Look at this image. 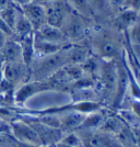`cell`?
I'll list each match as a JSON object with an SVG mask.
<instances>
[{"instance_id":"12","label":"cell","mask_w":140,"mask_h":147,"mask_svg":"<svg viewBox=\"0 0 140 147\" xmlns=\"http://www.w3.org/2000/svg\"><path fill=\"white\" fill-rule=\"evenodd\" d=\"M66 46L67 45H60V44H56L53 42H49V41H46V40L41 38L34 34V49H35V54L38 55V57H44V56L55 54Z\"/></svg>"},{"instance_id":"20","label":"cell","mask_w":140,"mask_h":147,"mask_svg":"<svg viewBox=\"0 0 140 147\" xmlns=\"http://www.w3.org/2000/svg\"><path fill=\"white\" fill-rule=\"evenodd\" d=\"M13 31H15L17 34L21 36V38L26 36V35H29L31 33H34V30H33L32 25L29 22V20L25 18V16L22 12L21 8H19L17 19H15L14 26H13Z\"/></svg>"},{"instance_id":"11","label":"cell","mask_w":140,"mask_h":147,"mask_svg":"<svg viewBox=\"0 0 140 147\" xmlns=\"http://www.w3.org/2000/svg\"><path fill=\"white\" fill-rule=\"evenodd\" d=\"M13 132H14L15 136L22 141V143H29V144H33V145L42 146V143L40 141L36 132L29 124L15 123L13 125Z\"/></svg>"},{"instance_id":"1","label":"cell","mask_w":140,"mask_h":147,"mask_svg":"<svg viewBox=\"0 0 140 147\" xmlns=\"http://www.w3.org/2000/svg\"><path fill=\"white\" fill-rule=\"evenodd\" d=\"M95 56L103 61H117L124 52V33L116 29H98L91 37Z\"/></svg>"},{"instance_id":"18","label":"cell","mask_w":140,"mask_h":147,"mask_svg":"<svg viewBox=\"0 0 140 147\" xmlns=\"http://www.w3.org/2000/svg\"><path fill=\"white\" fill-rule=\"evenodd\" d=\"M25 65L22 61L17 63H7L6 66L3 67V77L5 79L12 85L13 82H17L22 78L23 76V67Z\"/></svg>"},{"instance_id":"19","label":"cell","mask_w":140,"mask_h":147,"mask_svg":"<svg viewBox=\"0 0 140 147\" xmlns=\"http://www.w3.org/2000/svg\"><path fill=\"white\" fill-rule=\"evenodd\" d=\"M22 49V61L25 66H30L34 59L35 49H34V33H31L26 36L22 37L21 42Z\"/></svg>"},{"instance_id":"6","label":"cell","mask_w":140,"mask_h":147,"mask_svg":"<svg viewBox=\"0 0 140 147\" xmlns=\"http://www.w3.org/2000/svg\"><path fill=\"white\" fill-rule=\"evenodd\" d=\"M21 10L25 18L29 20L34 32L40 30L43 25L46 23V14H45V8L42 3L32 1L30 3L21 7Z\"/></svg>"},{"instance_id":"25","label":"cell","mask_w":140,"mask_h":147,"mask_svg":"<svg viewBox=\"0 0 140 147\" xmlns=\"http://www.w3.org/2000/svg\"><path fill=\"white\" fill-rule=\"evenodd\" d=\"M9 3V0H0V10L3 9Z\"/></svg>"},{"instance_id":"7","label":"cell","mask_w":140,"mask_h":147,"mask_svg":"<svg viewBox=\"0 0 140 147\" xmlns=\"http://www.w3.org/2000/svg\"><path fill=\"white\" fill-rule=\"evenodd\" d=\"M140 19V14L137 10L133 8L126 7L119 12L114 14V26L116 30L121 31L123 33H127L129 29Z\"/></svg>"},{"instance_id":"9","label":"cell","mask_w":140,"mask_h":147,"mask_svg":"<svg viewBox=\"0 0 140 147\" xmlns=\"http://www.w3.org/2000/svg\"><path fill=\"white\" fill-rule=\"evenodd\" d=\"M34 34L41 38H44L46 41H49V42H53L56 44H60V45L71 44L61 29L49 25L47 23H45L40 30L34 32Z\"/></svg>"},{"instance_id":"13","label":"cell","mask_w":140,"mask_h":147,"mask_svg":"<svg viewBox=\"0 0 140 147\" xmlns=\"http://www.w3.org/2000/svg\"><path fill=\"white\" fill-rule=\"evenodd\" d=\"M90 49L81 44H70L68 49L67 63L66 65H77L82 64L83 61L90 57Z\"/></svg>"},{"instance_id":"22","label":"cell","mask_w":140,"mask_h":147,"mask_svg":"<svg viewBox=\"0 0 140 147\" xmlns=\"http://www.w3.org/2000/svg\"><path fill=\"white\" fill-rule=\"evenodd\" d=\"M131 133H133L135 143H136L137 147H140V125L139 126L131 127Z\"/></svg>"},{"instance_id":"26","label":"cell","mask_w":140,"mask_h":147,"mask_svg":"<svg viewBox=\"0 0 140 147\" xmlns=\"http://www.w3.org/2000/svg\"><path fill=\"white\" fill-rule=\"evenodd\" d=\"M5 79V77H3V71H2V69L0 68V85H1V82L3 81Z\"/></svg>"},{"instance_id":"24","label":"cell","mask_w":140,"mask_h":147,"mask_svg":"<svg viewBox=\"0 0 140 147\" xmlns=\"http://www.w3.org/2000/svg\"><path fill=\"white\" fill-rule=\"evenodd\" d=\"M18 147H41L38 145H33V144H29V143H20Z\"/></svg>"},{"instance_id":"16","label":"cell","mask_w":140,"mask_h":147,"mask_svg":"<svg viewBox=\"0 0 140 147\" xmlns=\"http://www.w3.org/2000/svg\"><path fill=\"white\" fill-rule=\"evenodd\" d=\"M126 127V124L123 121L121 117H116V115H106L104 119L103 123L101 125V127L98 131L104 132L106 134L116 135L118 134L123 129Z\"/></svg>"},{"instance_id":"10","label":"cell","mask_w":140,"mask_h":147,"mask_svg":"<svg viewBox=\"0 0 140 147\" xmlns=\"http://www.w3.org/2000/svg\"><path fill=\"white\" fill-rule=\"evenodd\" d=\"M85 117L84 113L78 111H67L61 113L60 117V129L62 133H70L76 132L79 129L81 123L83 122Z\"/></svg>"},{"instance_id":"14","label":"cell","mask_w":140,"mask_h":147,"mask_svg":"<svg viewBox=\"0 0 140 147\" xmlns=\"http://www.w3.org/2000/svg\"><path fill=\"white\" fill-rule=\"evenodd\" d=\"M105 117L106 114L103 112V109L88 113L85 114L83 122L81 123V125L77 131H98Z\"/></svg>"},{"instance_id":"8","label":"cell","mask_w":140,"mask_h":147,"mask_svg":"<svg viewBox=\"0 0 140 147\" xmlns=\"http://www.w3.org/2000/svg\"><path fill=\"white\" fill-rule=\"evenodd\" d=\"M52 86L48 81H44V80H36V81H32L29 84H25L24 86H22L19 91L17 92L15 100L17 102L23 103L31 97H33L34 94H36L38 92L50 90Z\"/></svg>"},{"instance_id":"17","label":"cell","mask_w":140,"mask_h":147,"mask_svg":"<svg viewBox=\"0 0 140 147\" xmlns=\"http://www.w3.org/2000/svg\"><path fill=\"white\" fill-rule=\"evenodd\" d=\"M88 5L94 19H105L113 14L109 0H88Z\"/></svg>"},{"instance_id":"28","label":"cell","mask_w":140,"mask_h":147,"mask_svg":"<svg viewBox=\"0 0 140 147\" xmlns=\"http://www.w3.org/2000/svg\"><path fill=\"white\" fill-rule=\"evenodd\" d=\"M126 6H127V0H126Z\"/></svg>"},{"instance_id":"27","label":"cell","mask_w":140,"mask_h":147,"mask_svg":"<svg viewBox=\"0 0 140 147\" xmlns=\"http://www.w3.org/2000/svg\"><path fill=\"white\" fill-rule=\"evenodd\" d=\"M5 61H5V57H3V55H2V53L0 52V66H1V65H2Z\"/></svg>"},{"instance_id":"2","label":"cell","mask_w":140,"mask_h":147,"mask_svg":"<svg viewBox=\"0 0 140 147\" xmlns=\"http://www.w3.org/2000/svg\"><path fill=\"white\" fill-rule=\"evenodd\" d=\"M69 46L70 44L55 54L40 57V61L34 67V75L37 79L43 80L49 78L66 65Z\"/></svg>"},{"instance_id":"5","label":"cell","mask_w":140,"mask_h":147,"mask_svg":"<svg viewBox=\"0 0 140 147\" xmlns=\"http://www.w3.org/2000/svg\"><path fill=\"white\" fill-rule=\"evenodd\" d=\"M86 20L83 16H81L80 13L73 10L70 13V16L68 17L66 22L64 23L61 30L65 33V35L67 36L69 42L71 43V41L74 42H80L83 40V37L88 34V24H86Z\"/></svg>"},{"instance_id":"3","label":"cell","mask_w":140,"mask_h":147,"mask_svg":"<svg viewBox=\"0 0 140 147\" xmlns=\"http://www.w3.org/2000/svg\"><path fill=\"white\" fill-rule=\"evenodd\" d=\"M117 85V63L116 61H104L98 70V86L103 98L113 101Z\"/></svg>"},{"instance_id":"15","label":"cell","mask_w":140,"mask_h":147,"mask_svg":"<svg viewBox=\"0 0 140 147\" xmlns=\"http://www.w3.org/2000/svg\"><path fill=\"white\" fill-rule=\"evenodd\" d=\"M1 49H2L1 53H2V55L5 57V61H8V63L22 61L21 44L18 43L17 41H6Z\"/></svg>"},{"instance_id":"4","label":"cell","mask_w":140,"mask_h":147,"mask_svg":"<svg viewBox=\"0 0 140 147\" xmlns=\"http://www.w3.org/2000/svg\"><path fill=\"white\" fill-rule=\"evenodd\" d=\"M42 5L45 8L46 23L59 29L62 28L68 17L73 11V8L67 0H53Z\"/></svg>"},{"instance_id":"23","label":"cell","mask_w":140,"mask_h":147,"mask_svg":"<svg viewBox=\"0 0 140 147\" xmlns=\"http://www.w3.org/2000/svg\"><path fill=\"white\" fill-rule=\"evenodd\" d=\"M11 1H12L17 7H19V8H21V7H23V6H25V5L32 2V0H11Z\"/></svg>"},{"instance_id":"21","label":"cell","mask_w":140,"mask_h":147,"mask_svg":"<svg viewBox=\"0 0 140 147\" xmlns=\"http://www.w3.org/2000/svg\"><path fill=\"white\" fill-rule=\"evenodd\" d=\"M128 33V41L130 44H135V45H140V19L135 23Z\"/></svg>"}]
</instances>
